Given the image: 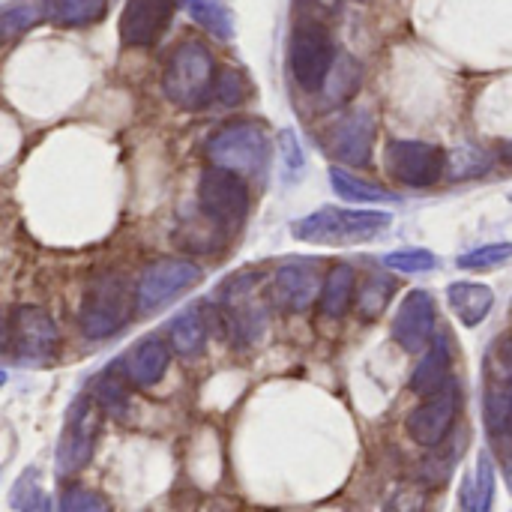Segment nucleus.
<instances>
[{
	"label": "nucleus",
	"instance_id": "nucleus-6",
	"mask_svg": "<svg viewBox=\"0 0 512 512\" xmlns=\"http://www.w3.org/2000/svg\"><path fill=\"white\" fill-rule=\"evenodd\" d=\"M207 156L216 168L234 171L240 177H261L270 165V141L264 126L237 120L210 135Z\"/></svg>",
	"mask_w": 512,
	"mask_h": 512
},
{
	"label": "nucleus",
	"instance_id": "nucleus-2",
	"mask_svg": "<svg viewBox=\"0 0 512 512\" xmlns=\"http://www.w3.org/2000/svg\"><path fill=\"white\" fill-rule=\"evenodd\" d=\"M132 312H138V303L129 279L123 273H102L84 291L78 324L87 339H108L129 324Z\"/></svg>",
	"mask_w": 512,
	"mask_h": 512
},
{
	"label": "nucleus",
	"instance_id": "nucleus-40",
	"mask_svg": "<svg viewBox=\"0 0 512 512\" xmlns=\"http://www.w3.org/2000/svg\"><path fill=\"white\" fill-rule=\"evenodd\" d=\"M501 159H504V162H512V141L501 147Z\"/></svg>",
	"mask_w": 512,
	"mask_h": 512
},
{
	"label": "nucleus",
	"instance_id": "nucleus-5",
	"mask_svg": "<svg viewBox=\"0 0 512 512\" xmlns=\"http://www.w3.org/2000/svg\"><path fill=\"white\" fill-rule=\"evenodd\" d=\"M3 351L18 366H48L60 351V330L39 306H18L6 321Z\"/></svg>",
	"mask_w": 512,
	"mask_h": 512
},
{
	"label": "nucleus",
	"instance_id": "nucleus-32",
	"mask_svg": "<svg viewBox=\"0 0 512 512\" xmlns=\"http://www.w3.org/2000/svg\"><path fill=\"white\" fill-rule=\"evenodd\" d=\"M93 399L99 402L102 411H108V414H114V417L126 414V405H129L126 387H123L120 378H114V372L99 375V381H96V387H93Z\"/></svg>",
	"mask_w": 512,
	"mask_h": 512
},
{
	"label": "nucleus",
	"instance_id": "nucleus-13",
	"mask_svg": "<svg viewBox=\"0 0 512 512\" xmlns=\"http://www.w3.org/2000/svg\"><path fill=\"white\" fill-rule=\"evenodd\" d=\"M459 408H462V387H459V381H450L444 390H438L420 408L411 411V417H408L411 438L426 450H438L450 438Z\"/></svg>",
	"mask_w": 512,
	"mask_h": 512
},
{
	"label": "nucleus",
	"instance_id": "nucleus-16",
	"mask_svg": "<svg viewBox=\"0 0 512 512\" xmlns=\"http://www.w3.org/2000/svg\"><path fill=\"white\" fill-rule=\"evenodd\" d=\"M171 15H174V0H126L117 24L120 42L129 48L153 45L171 24Z\"/></svg>",
	"mask_w": 512,
	"mask_h": 512
},
{
	"label": "nucleus",
	"instance_id": "nucleus-24",
	"mask_svg": "<svg viewBox=\"0 0 512 512\" xmlns=\"http://www.w3.org/2000/svg\"><path fill=\"white\" fill-rule=\"evenodd\" d=\"M207 336H210L207 318L198 309L183 312L168 327V342H171L174 354H180V357H201L204 348H207Z\"/></svg>",
	"mask_w": 512,
	"mask_h": 512
},
{
	"label": "nucleus",
	"instance_id": "nucleus-23",
	"mask_svg": "<svg viewBox=\"0 0 512 512\" xmlns=\"http://www.w3.org/2000/svg\"><path fill=\"white\" fill-rule=\"evenodd\" d=\"M354 297H357V273H354V267L336 264L327 273L324 288H321V300H318L321 303V312L327 318H342L351 309Z\"/></svg>",
	"mask_w": 512,
	"mask_h": 512
},
{
	"label": "nucleus",
	"instance_id": "nucleus-9",
	"mask_svg": "<svg viewBox=\"0 0 512 512\" xmlns=\"http://www.w3.org/2000/svg\"><path fill=\"white\" fill-rule=\"evenodd\" d=\"M483 417L492 438L512 432V336L492 342L483 360Z\"/></svg>",
	"mask_w": 512,
	"mask_h": 512
},
{
	"label": "nucleus",
	"instance_id": "nucleus-7",
	"mask_svg": "<svg viewBox=\"0 0 512 512\" xmlns=\"http://www.w3.org/2000/svg\"><path fill=\"white\" fill-rule=\"evenodd\" d=\"M288 57H291V75L303 90H309V93L324 90V84L336 66V45L330 39V30L312 18L294 24Z\"/></svg>",
	"mask_w": 512,
	"mask_h": 512
},
{
	"label": "nucleus",
	"instance_id": "nucleus-19",
	"mask_svg": "<svg viewBox=\"0 0 512 512\" xmlns=\"http://www.w3.org/2000/svg\"><path fill=\"white\" fill-rule=\"evenodd\" d=\"M450 366H453V354H450V339L444 333L435 336L432 348L426 351V357L420 360V366L411 375V390L423 399L435 396L438 390H444L453 378H450Z\"/></svg>",
	"mask_w": 512,
	"mask_h": 512
},
{
	"label": "nucleus",
	"instance_id": "nucleus-3",
	"mask_svg": "<svg viewBox=\"0 0 512 512\" xmlns=\"http://www.w3.org/2000/svg\"><path fill=\"white\" fill-rule=\"evenodd\" d=\"M162 87H165V96L174 105L186 108V111H195V108L207 105L213 90H216L213 54L201 42H195V39L180 42L174 48L168 66H165Z\"/></svg>",
	"mask_w": 512,
	"mask_h": 512
},
{
	"label": "nucleus",
	"instance_id": "nucleus-17",
	"mask_svg": "<svg viewBox=\"0 0 512 512\" xmlns=\"http://www.w3.org/2000/svg\"><path fill=\"white\" fill-rule=\"evenodd\" d=\"M330 153L345 165H369L375 150V120L369 111H351L330 129Z\"/></svg>",
	"mask_w": 512,
	"mask_h": 512
},
{
	"label": "nucleus",
	"instance_id": "nucleus-30",
	"mask_svg": "<svg viewBox=\"0 0 512 512\" xmlns=\"http://www.w3.org/2000/svg\"><path fill=\"white\" fill-rule=\"evenodd\" d=\"M492 168V156L480 147H459L453 153H447V174L453 180H468V177H480Z\"/></svg>",
	"mask_w": 512,
	"mask_h": 512
},
{
	"label": "nucleus",
	"instance_id": "nucleus-28",
	"mask_svg": "<svg viewBox=\"0 0 512 512\" xmlns=\"http://www.w3.org/2000/svg\"><path fill=\"white\" fill-rule=\"evenodd\" d=\"M360 78H363V72H360V66H357L354 57H348V54L336 57V66H333V72H330V78H327V84H324L330 102H345V99H351V96L357 93V87H360Z\"/></svg>",
	"mask_w": 512,
	"mask_h": 512
},
{
	"label": "nucleus",
	"instance_id": "nucleus-27",
	"mask_svg": "<svg viewBox=\"0 0 512 512\" xmlns=\"http://www.w3.org/2000/svg\"><path fill=\"white\" fill-rule=\"evenodd\" d=\"M396 294V279H390V276H384V273H378V270H372L363 282H360V312L366 315V318H378L384 309H387V303H390V297Z\"/></svg>",
	"mask_w": 512,
	"mask_h": 512
},
{
	"label": "nucleus",
	"instance_id": "nucleus-10",
	"mask_svg": "<svg viewBox=\"0 0 512 512\" xmlns=\"http://www.w3.org/2000/svg\"><path fill=\"white\" fill-rule=\"evenodd\" d=\"M198 207L219 231H234L237 225H243V219L249 213L246 180L240 174L216 168V165L207 168L198 183Z\"/></svg>",
	"mask_w": 512,
	"mask_h": 512
},
{
	"label": "nucleus",
	"instance_id": "nucleus-14",
	"mask_svg": "<svg viewBox=\"0 0 512 512\" xmlns=\"http://www.w3.org/2000/svg\"><path fill=\"white\" fill-rule=\"evenodd\" d=\"M324 282L318 279L315 261H285L270 279V300L282 312H306L321 300Z\"/></svg>",
	"mask_w": 512,
	"mask_h": 512
},
{
	"label": "nucleus",
	"instance_id": "nucleus-37",
	"mask_svg": "<svg viewBox=\"0 0 512 512\" xmlns=\"http://www.w3.org/2000/svg\"><path fill=\"white\" fill-rule=\"evenodd\" d=\"M60 512H108V501L99 492L72 486L60 498Z\"/></svg>",
	"mask_w": 512,
	"mask_h": 512
},
{
	"label": "nucleus",
	"instance_id": "nucleus-20",
	"mask_svg": "<svg viewBox=\"0 0 512 512\" xmlns=\"http://www.w3.org/2000/svg\"><path fill=\"white\" fill-rule=\"evenodd\" d=\"M447 300L465 327H480L495 306V294L483 282H453L447 288Z\"/></svg>",
	"mask_w": 512,
	"mask_h": 512
},
{
	"label": "nucleus",
	"instance_id": "nucleus-11",
	"mask_svg": "<svg viewBox=\"0 0 512 512\" xmlns=\"http://www.w3.org/2000/svg\"><path fill=\"white\" fill-rule=\"evenodd\" d=\"M195 282H201V267L192 261H156L144 270L135 285V303L141 315H153L162 306L174 303Z\"/></svg>",
	"mask_w": 512,
	"mask_h": 512
},
{
	"label": "nucleus",
	"instance_id": "nucleus-18",
	"mask_svg": "<svg viewBox=\"0 0 512 512\" xmlns=\"http://www.w3.org/2000/svg\"><path fill=\"white\" fill-rule=\"evenodd\" d=\"M168 363H171L168 345L162 339H144L120 360V375L132 387H153L168 372Z\"/></svg>",
	"mask_w": 512,
	"mask_h": 512
},
{
	"label": "nucleus",
	"instance_id": "nucleus-12",
	"mask_svg": "<svg viewBox=\"0 0 512 512\" xmlns=\"http://www.w3.org/2000/svg\"><path fill=\"white\" fill-rule=\"evenodd\" d=\"M384 159L387 171L414 189H426L447 174V153L426 141H390Z\"/></svg>",
	"mask_w": 512,
	"mask_h": 512
},
{
	"label": "nucleus",
	"instance_id": "nucleus-36",
	"mask_svg": "<svg viewBox=\"0 0 512 512\" xmlns=\"http://www.w3.org/2000/svg\"><path fill=\"white\" fill-rule=\"evenodd\" d=\"M279 150H282V165H285V180H300L306 159H303V147L297 141L294 129H282L279 132Z\"/></svg>",
	"mask_w": 512,
	"mask_h": 512
},
{
	"label": "nucleus",
	"instance_id": "nucleus-15",
	"mask_svg": "<svg viewBox=\"0 0 512 512\" xmlns=\"http://www.w3.org/2000/svg\"><path fill=\"white\" fill-rule=\"evenodd\" d=\"M435 315H438L435 297L429 291H411L402 300V306L393 318V327H390L396 345L408 354L429 348L435 342Z\"/></svg>",
	"mask_w": 512,
	"mask_h": 512
},
{
	"label": "nucleus",
	"instance_id": "nucleus-25",
	"mask_svg": "<svg viewBox=\"0 0 512 512\" xmlns=\"http://www.w3.org/2000/svg\"><path fill=\"white\" fill-rule=\"evenodd\" d=\"M330 183L333 189L345 198V201H354V204H378V201H399V195L387 192L384 186H375L369 180H360L354 177L351 171L345 168H330Z\"/></svg>",
	"mask_w": 512,
	"mask_h": 512
},
{
	"label": "nucleus",
	"instance_id": "nucleus-22",
	"mask_svg": "<svg viewBox=\"0 0 512 512\" xmlns=\"http://www.w3.org/2000/svg\"><path fill=\"white\" fill-rule=\"evenodd\" d=\"M45 21L57 27H87L102 21L108 0H39Z\"/></svg>",
	"mask_w": 512,
	"mask_h": 512
},
{
	"label": "nucleus",
	"instance_id": "nucleus-38",
	"mask_svg": "<svg viewBox=\"0 0 512 512\" xmlns=\"http://www.w3.org/2000/svg\"><path fill=\"white\" fill-rule=\"evenodd\" d=\"M384 512H426V495L414 486H405L387 501Z\"/></svg>",
	"mask_w": 512,
	"mask_h": 512
},
{
	"label": "nucleus",
	"instance_id": "nucleus-29",
	"mask_svg": "<svg viewBox=\"0 0 512 512\" xmlns=\"http://www.w3.org/2000/svg\"><path fill=\"white\" fill-rule=\"evenodd\" d=\"M9 501H12V507L18 512H51V501H48V495L42 492L39 477H36L33 468H27V471L18 477V483L12 486Z\"/></svg>",
	"mask_w": 512,
	"mask_h": 512
},
{
	"label": "nucleus",
	"instance_id": "nucleus-8",
	"mask_svg": "<svg viewBox=\"0 0 512 512\" xmlns=\"http://www.w3.org/2000/svg\"><path fill=\"white\" fill-rule=\"evenodd\" d=\"M99 426H102V408L93 396H78L69 411H66V423L57 441V456H54V468L60 477H72L78 471H84L93 459V447L99 438Z\"/></svg>",
	"mask_w": 512,
	"mask_h": 512
},
{
	"label": "nucleus",
	"instance_id": "nucleus-34",
	"mask_svg": "<svg viewBox=\"0 0 512 512\" xmlns=\"http://www.w3.org/2000/svg\"><path fill=\"white\" fill-rule=\"evenodd\" d=\"M213 96H216V102L225 105V108L240 105V102L249 96V81H246V75L237 72V69H222V72L216 75V90H213Z\"/></svg>",
	"mask_w": 512,
	"mask_h": 512
},
{
	"label": "nucleus",
	"instance_id": "nucleus-39",
	"mask_svg": "<svg viewBox=\"0 0 512 512\" xmlns=\"http://www.w3.org/2000/svg\"><path fill=\"white\" fill-rule=\"evenodd\" d=\"M495 441V450H498V459H501V468H504V480L512 492V432L510 435H501V438H492Z\"/></svg>",
	"mask_w": 512,
	"mask_h": 512
},
{
	"label": "nucleus",
	"instance_id": "nucleus-26",
	"mask_svg": "<svg viewBox=\"0 0 512 512\" xmlns=\"http://www.w3.org/2000/svg\"><path fill=\"white\" fill-rule=\"evenodd\" d=\"M189 15L216 39H231L234 36V15L222 0H186Z\"/></svg>",
	"mask_w": 512,
	"mask_h": 512
},
{
	"label": "nucleus",
	"instance_id": "nucleus-33",
	"mask_svg": "<svg viewBox=\"0 0 512 512\" xmlns=\"http://www.w3.org/2000/svg\"><path fill=\"white\" fill-rule=\"evenodd\" d=\"M384 267L390 270H399V273H429L438 267V258L429 252V249H399V252H390L384 255Z\"/></svg>",
	"mask_w": 512,
	"mask_h": 512
},
{
	"label": "nucleus",
	"instance_id": "nucleus-21",
	"mask_svg": "<svg viewBox=\"0 0 512 512\" xmlns=\"http://www.w3.org/2000/svg\"><path fill=\"white\" fill-rule=\"evenodd\" d=\"M495 462L489 453H480L474 462V471L462 483V512H492L495 507Z\"/></svg>",
	"mask_w": 512,
	"mask_h": 512
},
{
	"label": "nucleus",
	"instance_id": "nucleus-4",
	"mask_svg": "<svg viewBox=\"0 0 512 512\" xmlns=\"http://www.w3.org/2000/svg\"><path fill=\"white\" fill-rule=\"evenodd\" d=\"M219 315L225 333L234 336L237 348L255 345L267 330V306L261 297V276L258 273H237L222 285L219 294Z\"/></svg>",
	"mask_w": 512,
	"mask_h": 512
},
{
	"label": "nucleus",
	"instance_id": "nucleus-35",
	"mask_svg": "<svg viewBox=\"0 0 512 512\" xmlns=\"http://www.w3.org/2000/svg\"><path fill=\"white\" fill-rule=\"evenodd\" d=\"M512 258V243H489V246H480L468 255L459 258V267L465 270H492L498 264H507Z\"/></svg>",
	"mask_w": 512,
	"mask_h": 512
},
{
	"label": "nucleus",
	"instance_id": "nucleus-31",
	"mask_svg": "<svg viewBox=\"0 0 512 512\" xmlns=\"http://www.w3.org/2000/svg\"><path fill=\"white\" fill-rule=\"evenodd\" d=\"M39 21H45L39 0H18V3H9V6L3 9V18H0L6 36H15V33H21V30H30V27L39 24Z\"/></svg>",
	"mask_w": 512,
	"mask_h": 512
},
{
	"label": "nucleus",
	"instance_id": "nucleus-1",
	"mask_svg": "<svg viewBox=\"0 0 512 512\" xmlns=\"http://www.w3.org/2000/svg\"><path fill=\"white\" fill-rule=\"evenodd\" d=\"M393 225V216L384 210H348V207H321L291 225V234L303 243L318 246H354L381 237Z\"/></svg>",
	"mask_w": 512,
	"mask_h": 512
}]
</instances>
